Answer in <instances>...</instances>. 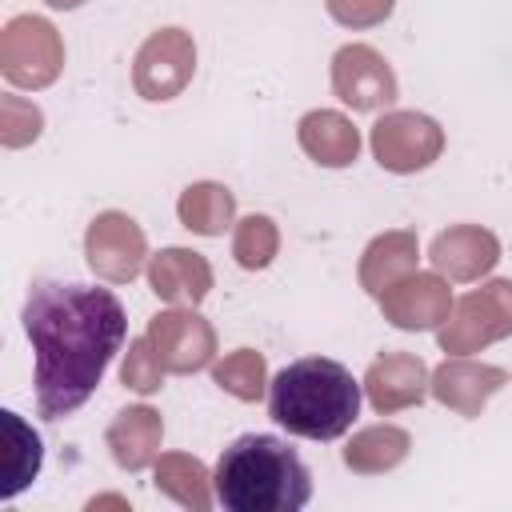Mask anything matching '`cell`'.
I'll return each instance as SVG.
<instances>
[{"label":"cell","instance_id":"6da1fadb","mask_svg":"<svg viewBox=\"0 0 512 512\" xmlns=\"http://www.w3.org/2000/svg\"><path fill=\"white\" fill-rule=\"evenodd\" d=\"M24 332L36 356V408L44 420L72 416L124 348V304L96 284L40 280L24 300Z\"/></svg>","mask_w":512,"mask_h":512},{"label":"cell","instance_id":"7a4b0ae2","mask_svg":"<svg viewBox=\"0 0 512 512\" xmlns=\"http://www.w3.org/2000/svg\"><path fill=\"white\" fill-rule=\"evenodd\" d=\"M212 488L228 512H300L312 500L308 464L268 432L236 436L216 460Z\"/></svg>","mask_w":512,"mask_h":512},{"label":"cell","instance_id":"3957f363","mask_svg":"<svg viewBox=\"0 0 512 512\" xmlns=\"http://www.w3.org/2000/svg\"><path fill=\"white\" fill-rule=\"evenodd\" d=\"M360 380L328 356H304L268 384V416L304 440H340L360 416Z\"/></svg>","mask_w":512,"mask_h":512},{"label":"cell","instance_id":"277c9868","mask_svg":"<svg viewBox=\"0 0 512 512\" xmlns=\"http://www.w3.org/2000/svg\"><path fill=\"white\" fill-rule=\"evenodd\" d=\"M504 336H512V280H488L472 288L440 324V348L452 356L480 352Z\"/></svg>","mask_w":512,"mask_h":512},{"label":"cell","instance_id":"5b68a950","mask_svg":"<svg viewBox=\"0 0 512 512\" xmlns=\"http://www.w3.org/2000/svg\"><path fill=\"white\" fill-rule=\"evenodd\" d=\"M64 68L60 32L44 16H12L0 32V72L16 88H48Z\"/></svg>","mask_w":512,"mask_h":512},{"label":"cell","instance_id":"8992f818","mask_svg":"<svg viewBox=\"0 0 512 512\" xmlns=\"http://www.w3.org/2000/svg\"><path fill=\"white\" fill-rule=\"evenodd\" d=\"M372 156L384 172H424L444 152V128L424 112H384L372 124Z\"/></svg>","mask_w":512,"mask_h":512},{"label":"cell","instance_id":"52a82bcc","mask_svg":"<svg viewBox=\"0 0 512 512\" xmlns=\"http://www.w3.org/2000/svg\"><path fill=\"white\" fill-rule=\"evenodd\" d=\"M192 72H196V44L184 28L152 32L132 60V84L152 104L180 96L192 84Z\"/></svg>","mask_w":512,"mask_h":512},{"label":"cell","instance_id":"ba28073f","mask_svg":"<svg viewBox=\"0 0 512 512\" xmlns=\"http://www.w3.org/2000/svg\"><path fill=\"white\" fill-rule=\"evenodd\" d=\"M84 256L100 280L128 284L148 260L144 228L128 212H100L84 232Z\"/></svg>","mask_w":512,"mask_h":512},{"label":"cell","instance_id":"9c48e42d","mask_svg":"<svg viewBox=\"0 0 512 512\" xmlns=\"http://www.w3.org/2000/svg\"><path fill=\"white\" fill-rule=\"evenodd\" d=\"M148 340H152L164 372H176V376L200 372L216 356L212 324L196 308H180V304H172V308H164L148 320Z\"/></svg>","mask_w":512,"mask_h":512},{"label":"cell","instance_id":"30bf717a","mask_svg":"<svg viewBox=\"0 0 512 512\" xmlns=\"http://www.w3.org/2000/svg\"><path fill=\"white\" fill-rule=\"evenodd\" d=\"M332 92L352 112H376L396 100V72L372 44H344L332 56Z\"/></svg>","mask_w":512,"mask_h":512},{"label":"cell","instance_id":"8fae6325","mask_svg":"<svg viewBox=\"0 0 512 512\" xmlns=\"http://www.w3.org/2000/svg\"><path fill=\"white\" fill-rule=\"evenodd\" d=\"M376 300L384 320L404 332H432L452 312V288L440 272H408L404 280L384 288Z\"/></svg>","mask_w":512,"mask_h":512},{"label":"cell","instance_id":"7c38bea8","mask_svg":"<svg viewBox=\"0 0 512 512\" xmlns=\"http://www.w3.org/2000/svg\"><path fill=\"white\" fill-rule=\"evenodd\" d=\"M428 260H432V268L440 276H448L456 284H468V280H480L484 272L496 268L500 240L480 224H452V228L432 236Z\"/></svg>","mask_w":512,"mask_h":512},{"label":"cell","instance_id":"4fadbf2b","mask_svg":"<svg viewBox=\"0 0 512 512\" xmlns=\"http://www.w3.org/2000/svg\"><path fill=\"white\" fill-rule=\"evenodd\" d=\"M364 392H368V404L380 412V416H392L400 408H412L428 396V384H432V372L424 368L420 356L412 352H384L368 364L364 372Z\"/></svg>","mask_w":512,"mask_h":512},{"label":"cell","instance_id":"5bb4252c","mask_svg":"<svg viewBox=\"0 0 512 512\" xmlns=\"http://www.w3.org/2000/svg\"><path fill=\"white\" fill-rule=\"evenodd\" d=\"M504 384H508V372H504V368H496V364H476V360H468V356H452V360H444V364L432 372L428 392H432L444 408H452V412H460V416H480L484 404H488Z\"/></svg>","mask_w":512,"mask_h":512},{"label":"cell","instance_id":"9a60e30c","mask_svg":"<svg viewBox=\"0 0 512 512\" xmlns=\"http://www.w3.org/2000/svg\"><path fill=\"white\" fill-rule=\"evenodd\" d=\"M148 288L164 304L196 308L212 292V264L192 248H160L148 256Z\"/></svg>","mask_w":512,"mask_h":512},{"label":"cell","instance_id":"2e32d148","mask_svg":"<svg viewBox=\"0 0 512 512\" xmlns=\"http://www.w3.org/2000/svg\"><path fill=\"white\" fill-rule=\"evenodd\" d=\"M104 440H108V448H112V460H116L124 472H140V468L156 464V456H160L164 420H160L156 408L132 404V408L116 412V420L108 424Z\"/></svg>","mask_w":512,"mask_h":512},{"label":"cell","instance_id":"e0dca14e","mask_svg":"<svg viewBox=\"0 0 512 512\" xmlns=\"http://www.w3.org/2000/svg\"><path fill=\"white\" fill-rule=\"evenodd\" d=\"M296 140L304 148L308 160L324 164V168H348L356 156H360V132L348 116L340 112H328V108H316L300 120L296 128Z\"/></svg>","mask_w":512,"mask_h":512},{"label":"cell","instance_id":"ac0fdd59","mask_svg":"<svg viewBox=\"0 0 512 512\" xmlns=\"http://www.w3.org/2000/svg\"><path fill=\"white\" fill-rule=\"evenodd\" d=\"M416 260H420V240H416L412 228L380 232L364 248V256H360V284H364V292L380 296L384 288H392L396 280L416 272Z\"/></svg>","mask_w":512,"mask_h":512},{"label":"cell","instance_id":"d6986e66","mask_svg":"<svg viewBox=\"0 0 512 512\" xmlns=\"http://www.w3.org/2000/svg\"><path fill=\"white\" fill-rule=\"evenodd\" d=\"M176 216L196 236H224V228H232L236 220V196L216 180H200L180 192Z\"/></svg>","mask_w":512,"mask_h":512},{"label":"cell","instance_id":"ffe728a7","mask_svg":"<svg viewBox=\"0 0 512 512\" xmlns=\"http://www.w3.org/2000/svg\"><path fill=\"white\" fill-rule=\"evenodd\" d=\"M412 448V436L396 424H372V428H360L348 448H344V464L360 476H380V472H392L396 464H404Z\"/></svg>","mask_w":512,"mask_h":512},{"label":"cell","instance_id":"44dd1931","mask_svg":"<svg viewBox=\"0 0 512 512\" xmlns=\"http://www.w3.org/2000/svg\"><path fill=\"white\" fill-rule=\"evenodd\" d=\"M0 424H4V484H0V496L12 500L20 488H28L44 464V448H40V436L16 416V412H0Z\"/></svg>","mask_w":512,"mask_h":512},{"label":"cell","instance_id":"7402d4cb","mask_svg":"<svg viewBox=\"0 0 512 512\" xmlns=\"http://www.w3.org/2000/svg\"><path fill=\"white\" fill-rule=\"evenodd\" d=\"M156 488L164 496H172L176 504L192 508V512H204L212 504V496H208V472L188 452H160L156 456Z\"/></svg>","mask_w":512,"mask_h":512},{"label":"cell","instance_id":"603a6c76","mask_svg":"<svg viewBox=\"0 0 512 512\" xmlns=\"http://www.w3.org/2000/svg\"><path fill=\"white\" fill-rule=\"evenodd\" d=\"M212 380L236 400H260L268 392V364L252 348H236L212 364Z\"/></svg>","mask_w":512,"mask_h":512},{"label":"cell","instance_id":"cb8c5ba5","mask_svg":"<svg viewBox=\"0 0 512 512\" xmlns=\"http://www.w3.org/2000/svg\"><path fill=\"white\" fill-rule=\"evenodd\" d=\"M276 252H280V232H276V220H272V216L252 212V216H244V220L236 224L232 256H236L240 268H248V272L268 268Z\"/></svg>","mask_w":512,"mask_h":512},{"label":"cell","instance_id":"d4e9b609","mask_svg":"<svg viewBox=\"0 0 512 512\" xmlns=\"http://www.w3.org/2000/svg\"><path fill=\"white\" fill-rule=\"evenodd\" d=\"M120 384L140 392V396H152V392L164 388V364H160L148 332L128 340V352H124V364H120Z\"/></svg>","mask_w":512,"mask_h":512},{"label":"cell","instance_id":"484cf974","mask_svg":"<svg viewBox=\"0 0 512 512\" xmlns=\"http://www.w3.org/2000/svg\"><path fill=\"white\" fill-rule=\"evenodd\" d=\"M40 128H44V116H40L36 104H28V100H20V96H4V100H0V140H4L8 148L32 144V140L40 136Z\"/></svg>","mask_w":512,"mask_h":512},{"label":"cell","instance_id":"4316f807","mask_svg":"<svg viewBox=\"0 0 512 512\" xmlns=\"http://www.w3.org/2000/svg\"><path fill=\"white\" fill-rule=\"evenodd\" d=\"M324 8L344 28H372L392 16L396 0H324Z\"/></svg>","mask_w":512,"mask_h":512},{"label":"cell","instance_id":"83f0119b","mask_svg":"<svg viewBox=\"0 0 512 512\" xmlns=\"http://www.w3.org/2000/svg\"><path fill=\"white\" fill-rule=\"evenodd\" d=\"M48 8H60V12H72V8H80L84 0H44Z\"/></svg>","mask_w":512,"mask_h":512}]
</instances>
